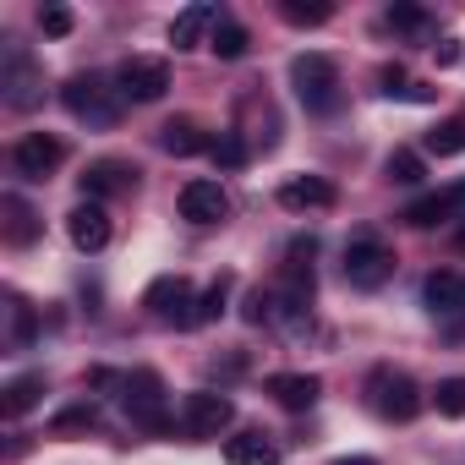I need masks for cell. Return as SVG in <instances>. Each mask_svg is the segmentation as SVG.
Here are the masks:
<instances>
[{
	"label": "cell",
	"instance_id": "6da1fadb",
	"mask_svg": "<svg viewBox=\"0 0 465 465\" xmlns=\"http://www.w3.org/2000/svg\"><path fill=\"white\" fill-rule=\"evenodd\" d=\"M291 88L307 104V115H334L340 110V66L323 50H307L291 61Z\"/></svg>",
	"mask_w": 465,
	"mask_h": 465
},
{
	"label": "cell",
	"instance_id": "7a4b0ae2",
	"mask_svg": "<svg viewBox=\"0 0 465 465\" xmlns=\"http://www.w3.org/2000/svg\"><path fill=\"white\" fill-rule=\"evenodd\" d=\"M61 104H66L77 121H88V126H115V121H121V88H110V83L94 77V72H77V77L61 88Z\"/></svg>",
	"mask_w": 465,
	"mask_h": 465
},
{
	"label": "cell",
	"instance_id": "3957f363",
	"mask_svg": "<svg viewBox=\"0 0 465 465\" xmlns=\"http://www.w3.org/2000/svg\"><path fill=\"white\" fill-rule=\"evenodd\" d=\"M121 405H126L132 427H143V432H164V427H170L164 378H159V372H148V367H137V372H126V378H121Z\"/></svg>",
	"mask_w": 465,
	"mask_h": 465
},
{
	"label": "cell",
	"instance_id": "277c9868",
	"mask_svg": "<svg viewBox=\"0 0 465 465\" xmlns=\"http://www.w3.org/2000/svg\"><path fill=\"white\" fill-rule=\"evenodd\" d=\"M367 405H372L383 421H411V416L421 411V389H416V378L400 372V367H372V378H367Z\"/></svg>",
	"mask_w": 465,
	"mask_h": 465
},
{
	"label": "cell",
	"instance_id": "5b68a950",
	"mask_svg": "<svg viewBox=\"0 0 465 465\" xmlns=\"http://www.w3.org/2000/svg\"><path fill=\"white\" fill-rule=\"evenodd\" d=\"M389 274H394V252H389V242L372 236V230L351 236V247H345V280H351L356 291H378V285H389Z\"/></svg>",
	"mask_w": 465,
	"mask_h": 465
},
{
	"label": "cell",
	"instance_id": "8992f818",
	"mask_svg": "<svg viewBox=\"0 0 465 465\" xmlns=\"http://www.w3.org/2000/svg\"><path fill=\"white\" fill-rule=\"evenodd\" d=\"M143 307H148L153 323L197 329V296H192V280H186V274H164V280H153L148 296H143Z\"/></svg>",
	"mask_w": 465,
	"mask_h": 465
},
{
	"label": "cell",
	"instance_id": "52a82bcc",
	"mask_svg": "<svg viewBox=\"0 0 465 465\" xmlns=\"http://www.w3.org/2000/svg\"><path fill=\"white\" fill-rule=\"evenodd\" d=\"M230 421H236V405H230V394H213V389H192L181 400V427L192 438H219L230 432Z\"/></svg>",
	"mask_w": 465,
	"mask_h": 465
},
{
	"label": "cell",
	"instance_id": "ba28073f",
	"mask_svg": "<svg viewBox=\"0 0 465 465\" xmlns=\"http://www.w3.org/2000/svg\"><path fill=\"white\" fill-rule=\"evenodd\" d=\"M115 88H121V99H132V104H153V99H164V88H170V66L153 61V55H132V61H121Z\"/></svg>",
	"mask_w": 465,
	"mask_h": 465
},
{
	"label": "cell",
	"instance_id": "9c48e42d",
	"mask_svg": "<svg viewBox=\"0 0 465 465\" xmlns=\"http://www.w3.org/2000/svg\"><path fill=\"white\" fill-rule=\"evenodd\" d=\"M12 164H17L23 181H45V175H55V170L66 164V143L50 137V132H28V137L12 148Z\"/></svg>",
	"mask_w": 465,
	"mask_h": 465
},
{
	"label": "cell",
	"instance_id": "30bf717a",
	"mask_svg": "<svg viewBox=\"0 0 465 465\" xmlns=\"http://www.w3.org/2000/svg\"><path fill=\"white\" fill-rule=\"evenodd\" d=\"M39 88H45V72L28 61L23 45H6V104L12 110H34L39 104Z\"/></svg>",
	"mask_w": 465,
	"mask_h": 465
},
{
	"label": "cell",
	"instance_id": "8fae6325",
	"mask_svg": "<svg viewBox=\"0 0 465 465\" xmlns=\"http://www.w3.org/2000/svg\"><path fill=\"white\" fill-rule=\"evenodd\" d=\"M400 219H405V224H416V230H432V224H443V219H465V181H454V186H443V192L416 197Z\"/></svg>",
	"mask_w": 465,
	"mask_h": 465
},
{
	"label": "cell",
	"instance_id": "7c38bea8",
	"mask_svg": "<svg viewBox=\"0 0 465 465\" xmlns=\"http://www.w3.org/2000/svg\"><path fill=\"white\" fill-rule=\"evenodd\" d=\"M181 219L192 224H224L230 219V197L219 181H186L181 186Z\"/></svg>",
	"mask_w": 465,
	"mask_h": 465
},
{
	"label": "cell",
	"instance_id": "4fadbf2b",
	"mask_svg": "<svg viewBox=\"0 0 465 465\" xmlns=\"http://www.w3.org/2000/svg\"><path fill=\"white\" fill-rule=\"evenodd\" d=\"M66 236H72L77 252H104L110 247V213L99 203H77L66 213Z\"/></svg>",
	"mask_w": 465,
	"mask_h": 465
},
{
	"label": "cell",
	"instance_id": "5bb4252c",
	"mask_svg": "<svg viewBox=\"0 0 465 465\" xmlns=\"http://www.w3.org/2000/svg\"><path fill=\"white\" fill-rule=\"evenodd\" d=\"M421 302H427V312H432V318H465V274H454V269L427 274Z\"/></svg>",
	"mask_w": 465,
	"mask_h": 465
},
{
	"label": "cell",
	"instance_id": "9a60e30c",
	"mask_svg": "<svg viewBox=\"0 0 465 465\" xmlns=\"http://www.w3.org/2000/svg\"><path fill=\"white\" fill-rule=\"evenodd\" d=\"M132 186H137V170H132L126 159H94V164L83 170V192H88V203H94V197L132 192Z\"/></svg>",
	"mask_w": 465,
	"mask_h": 465
},
{
	"label": "cell",
	"instance_id": "2e32d148",
	"mask_svg": "<svg viewBox=\"0 0 465 465\" xmlns=\"http://www.w3.org/2000/svg\"><path fill=\"white\" fill-rule=\"evenodd\" d=\"M269 394H274L285 411H312L318 394H323V378H312V372H274V378H269Z\"/></svg>",
	"mask_w": 465,
	"mask_h": 465
},
{
	"label": "cell",
	"instance_id": "e0dca14e",
	"mask_svg": "<svg viewBox=\"0 0 465 465\" xmlns=\"http://www.w3.org/2000/svg\"><path fill=\"white\" fill-rule=\"evenodd\" d=\"M224 460H230V465H280V443H274L269 432L247 427V432H236V438H224Z\"/></svg>",
	"mask_w": 465,
	"mask_h": 465
},
{
	"label": "cell",
	"instance_id": "ac0fdd59",
	"mask_svg": "<svg viewBox=\"0 0 465 465\" xmlns=\"http://www.w3.org/2000/svg\"><path fill=\"white\" fill-rule=\"evenodd\" d=\"M159 148L175 153V159H192V153H203V148H213V143H208V132H203L192 115H175V121L159 126Z\"/></svg>",
	"mask_w": 465,
	"mask_h": 465
},
{
	"label": "cell",
	"instance_id": "d6986e66",
	"mask_svg": "<svg viewBox=\"0 0 465 465\" xmlns=\"http://www.w3.org/2000/svg\"><path fill=\"white\" fill-rule=\"evenodd\" d=\"M280 203L296 208V213H307V208H334V186H329L323 175H291V181L280 186Z\"/></svg>",
	"mask_w": 465,
	"mask_h": 465
},
{
	"label": "cell",
	"instance_id": "ffe728a7",
	"mask_svg": "<svg viewBox=\"0 0 465 465\" xmlns=\"http://www.w3.org/2000/svg\"><path fill=\"white\" fill-rule=\"evenodd\" d=\"M208 28H219V12H213V6H186V12H175V23H170V45H175V50H197Z\"/></svg>",
	"mask_w": 465,
	"mask_h": 465
},
{
	"label": "cell",
	"instance_id": "44dd1931",
	"mask_svg": "<svg viewBox=\"0 0 465 465\" xmlns=\"http://www.w3.org/2000/svg\"><path fill=\"white\" fill-rule=\"evenodd\" d=\"M0 213H6V242H12V247H34V242H39V213H34L17 192L0 197Z\"/></svg>",
	"mask_w": 465,
	"mask_h": 465
},
{
	"label": "cell",
	"instance_id": "7402d4cb",
	"mask_svg": "<svg viewBox=\"0 0 465 465\" xmlns=\"http://www.w3.org/2000/svg\"><path fill=\"white\" fill-rule=\"evenodd\" d=\"M39 394H45V372H23V378L6 383V400H0V411L17 421V416H28V411L39 405Z\"/></svg>",
	"mask_w": 465,
	"mask_h": 465
},
{
	"label": "cell",
	"instance_id": "603a6c76",
	"mask_svg": "<svg viewBox=\"0 0 465 465\" xmlns=\"http://www.w3.org/2000/svg\"><path fill=\"white\" fill-rule=\"evenodd\" d=\"M34 334H39L34 307H28L23 296H6V345H12V351H28V345H34Z\"/></svg>",
	"mask_w": 465,
	"mask_h": 465
},
{
	"label": "cell",
	"instance_id": "cb8c5ba5",
	"mask_svg": "<svg viewBox=\"0 0 465 465\" xmlns=\"http://www.w3.org/2000/svg\"><path fill=\"white\" fill-rule=\"evenodd\" d=\"M427 153H438V159H449V153H465V115H449V121H438V126L427 132Z\"/></svg>",
	"mask_w": 465,
	"mask_h": 465
},
{
	"label": "cell",
	"instance_id": "d4e9b609",
	"mask_svg": "<svg viewBox=\"0 0 465 465\" xmlns=\"http://www.w3.org/2000/svg\"><path fill=\"white\" fill-rule=\"evenodd\" d=\"M208 50H213L219 61H242V55H247V28H242V23H230V17H219Z\"/></svg>",
	"mask_w": 465,
	"mask_h": 465
},
{
	"label": "cell",
	"instance_id": "484cf974",
	"mask_svg": "<svg viewBox=\"0 0 465 465\" xmlns=\"http://www.w3.org/2000/svg\"><path fill=\"white\" fill-rule=\"evenodd\" d=\"M94 427H99V411H94V405H72V411H61V416L50 421L55 438H66V432H94Z\"/></svg>",
	"mask_w": 465,
	"mask_h": 465
},
{
	"label": "cell",
	"instance_id": "4316f807",
	"mask_svg": "<svg viewBox=\"0 0 465 465\" xmlns=\"http://www.w3.org/2000/svg\"><path fill=\"white\" fill-rule=\"evenodd\" d=\"M208 153H213V164H224V170H242V164H247V143H242V132H219V143H213Z\"/></svg>",
	"mask_w": 465,
	"mask_h": 465
},
{
	"label": "cell",
	"instance_id": "83f0119b",
	"mask_svg": "<svg viewBox=\"0 0 465 465\" xmlns=\"http://www.w3.org/2000/svg\"><path fill=\"white\" fill-rule=\"evenodd\" d=\"M383 170H389V175H394V181H405V186H416V181H421V175H427V164H421V153H411V148H394V153H389V164H383Z\"/></svg>",
	"mask_w": 465,
	"mask_h": 465
},
{
	"label": "cell",
	"instance_id": "f1b7e54d",
	"mask_svg": "<svg viewBox=\"0 0 465 465\" xmlns=\"http://www.w3.org/2000/svg\"><path fill=\"white\" fill-rule=\"evenodd\" d=\"M224 302H230V274H219V280L197 296V323H213V318L224 312Z\"/></svg>",
	"mask_w": 465,
	"mask_h": 465
},
{
	"label": "cell",
	"instance_id": "f546056e",
	"mask_svg": "<svg viewBox=\"0 0 465 465\" xmlns=\"http://www.w3.org/2000/svg\"><path fill=\"white\" fill-rule=\"evenodd\" d=\"M432 405H438V416H465V378H443Z\"/></svg>",
	"mask_w": 465,
	"mask_h": 465
},
{
	"label": "cell",
	"instance_id": "4dcf8cb0",
	"mask_svg": "<svg viewBox=\"0 0 465 465\" xmlns=\"http://www.w3.org/2000/svg\"><path fill=\"white\" fill-rule=\"evenodd\" d=\"M285 23H296V28H318V23H329L334 17V6H323V0H318V6H302V0H285Z\"/></svg>",
	"mask_w": 465,
	"mask_h": 465
},
{
	"label": "cell",
	"instance_id": "1f68e13d",
	"mask_svg": "<svg viewBox=\"0 0 465 465\" xmlns=\"http://www.w3.org/2000/svg\"><path fill=\"white\" fill-rule=\"evenodd\" d=\"M389 28H400V34H427L432 23H427L421 6H389Z\"/></svg>",
	"mask_w": 465,
	"mask_h": 465
},
{
	"label": "cell",
	"instance_id": "d6a6232c",
	"mask_svg": "<svg viewBox=\"0 0 465 465\" xmlns=\"http://www.w3.org/2000/svg\"><path fill=\"white\" fill-rule=\"evenodd\" d=\"M39 28H45L50 39H66V34H72V12H66V6H45V12H39Z\"/></svg>",
	"mask_w": 465,
	"mask_h": 465
},
{
	"label": "cell",
	"instance_id": "836d02e7",
	"mask_svg": "<svg viewBox=\"0 0 465 465\" xmlns=\"http://www.w3.org/2000/svg\"><path fill=\"white\" fill-rule=\"evenodd\" d=\"M460 61V45H438V66H454Z\"/></svg>",
	"mask_w": 465,
	"mask_h": 465
},
{
	"label": "cell",
	"instance_id": "e575fe53",
	"mask_svg": "<svg viewBox=\"0 0 465 465\" xmlns=\"http://www.w3.org/2000/svg\"><path fill=\"white\" fill-rule=\"evenodd\" d=\"M334 465H378V460H367V454H345V460H334Z\"/></svg>",
	"mask_w": 465,
	"mask_h": 465
},
{
	"label": "cell",
	"instance_id": "d590c367",
	"mask_svg": "<svg viewBox=\"0 0 465 465\" xmlns=\"http://www.w3.org/2000/svg\"><path fill=\"white\" fill-rule=\"evenodd\" d=\"M454 252H460V258H465V224H460V230H454Z\"/></svg>",
	"mask_w": 465,
	"mask_h": 465
}]
</instances>
